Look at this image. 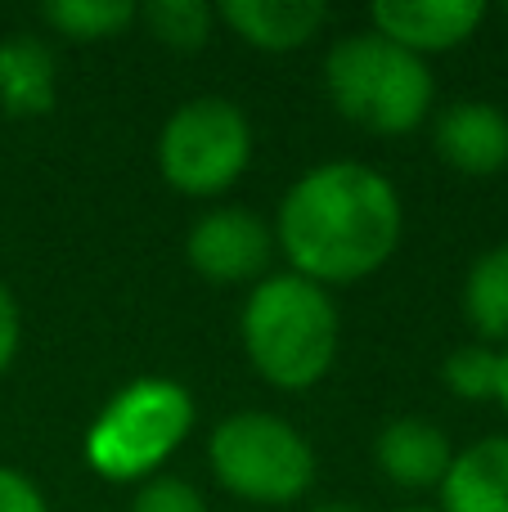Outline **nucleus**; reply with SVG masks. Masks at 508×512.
Wrapping results in <instances>:
<instances>
[{"label":"nucleus","instance_id":"19","mask_svg":"<svg viewBox=\"0 0 508 512\" xmlns=\"http://www.w3.org/2000/svg\"><path fill=\"white\" fill-rule=\"evenodd\" d=\"M0 512H45V499L23 472L0 468Z\"/></svg>","mask_w":508,"mask_h":512},{"label":"nucleus","instance_id":"8","mask_svg":"<svg viewBox=\"0 0 508 512\" xmlns=\"http://www.w3.org/2000/svg\"><path fill=\"white\" fill-rule=\"evenodd\" d=\"M486 5L477 0H383L374 5V32L410 54L455 50L482 27Z\"/></svg>","mask_w":508,"mask_h":512},{"label":"nucleus","instance_id":"14","mask_svg":"<svg viewBox=\"0 0 508 512\" xmlns=\"http://www.w3.org/2000/svg\"><path fill=\"white\" fill-rule=\"evenodd\" d=\"M464 315L482 342H508V243L482 252L464 283Z\"/></svg>","mask_w":508,"mask_h":512},{"label":"nucleus","instance_id":"20","mask_svg":"<svg viewBox=\"0 0 508 512\" xmlns=\"http://www.w3.org/2000/svg\"><path fill=\"white\" fill-rule=\"evenodd\" d=\"M14 351H18V306L9 297V288L0 283V373L9 369Z\"/></svg>","mask_w":508,"mask_h":512},{"label":"nucleus","instance_id":"5","mask_svg":"<svg viewBox=\"0 0 508 512\" xmlns=\"http://www.w3.org/2000/svg\"><path fill=\"white\" fill-rule=\"evenodd\" d=\"M212 472L230 495L252 504H293L315 481V454L302 432L275 414H234L207 441Z\"/></svg>","mask_w":508,"mask_h":512},{"label":"nucleus","instance_id":"1","mask_svg":"<svg viewBox=\"0 0 508 512\" xmlns=\"http://www.w3.org/2000/svg\"><path fill=\"white\" fill-rule=\"evenodd\" d=\"M279 248L311 283H356L401 243V198L365 162H324L288 189Z\"/></svg>","mask_w":508,"mask_h":512},{"label":"nucleus","instance_id":"21","mask_svg":"<svg viewBox=\"0 0 508 512\" xmlns=\"http://www.w3.org/2000/svg\"><path fill=\"white\" fill-rule=\"evenodd\" d=\"M495 400H500L504 414H508V351H504V360H500V391H495Z\"/></svg>","mask_w":508,"mask_h":512},{"label":"nucleus","instance_id":"9","mask_svg":"<svg viewBox=\"0 0 508 512\" xmlns=\"http://www.w3.org/2000/svg\"><path fill=\"white\" fill-rule=\"evenodd\" d=\"M437 153L464 176H495L508 167V117L482 99L446 108L437 122Z\"/></svg>","mask_w":508,"mask_h":512},{"label":"nucleus","instance_id":"17","mask_svg":"<svg viewBox=\"0 0 508 512\" xmlns=\"http://www.w3.org/2000/svg\"><path fill=\"white\" fill-rule=\"evenodd\" d=\"M500 360H504V351H495L486 342L450 351V360H446L450 391L464 400H495V391H500Z\"/></svg>","mask_w":508,"mask_h":512},{"label":"nucleus","instance_id":"2","mask_svg":"<svg viewBox=\"0 0 508 512\" xmlns=\"http://www.w3.org/2000/svg\"><path fill=\"white\" fill-rule=\"evenodd\" d=\"M243 346L266 382L284 391L315 387L338 355V310L320 283L275 274L243 306Z\"/></svg>","mask_w":508,"mask_h":512},{"label":"nucleus","instance_id":"12","mask_svg":"<svg viewBox=\"0 0 508 512\" xmlns=\"http://www.w3.org/2000/svg\"><path fill=\"white\" fill-rule=\"evenodd\" d=\"M446 512H508V436L468 445L441 481Z\"/></svg>","mask_w":508,"mask_h":512},{"label":"nucleus","instance_id":"6","mask_svg":"<svg viewBox=\"0 0 508 512\" xmlns=\"http://www.w3.org/2000/svg\"><path fill=\"white\" fill-rule=\"evenodd\" d=\"M252 158L248 117L230 99H194L176 108L162 126L158 162L171 189L194 198H212L243 176Z\"/></svg>","mask_w":508,"mask_h":512},{"label":"nucleus","instance_id":"18","mask_svg":"<svg viewBox=\"0 0 508 512\" xmlns=\"http://www.w3.org/2000/svg\"><path fill=\"white\" fill-rule=\"evenodd\" d=\"M131 512H207L203 495H198L189 481H176V477H158L135 495V508Z\"/></svg>","mask_w":508,"mask_h":512},{"label":"nucleus","instance_id":"7","mask_svg":"<svg viewBox=\"0 0 508 512\" xmlns=\"http://www.w3.org/2000/svg\"><path fill=\"white\" fill-rule=\"evenodd\" d=\"M189 261L203 279L212 283H248L270 265L275 252V234L243 207H221L207 212L203 221L189 230Z\"/></svg>","mask_w":508,"mask_h":512},{"label":"nucleus","instance_id":"4","mask_svg":"<svg viewBox=\"0 0 508 512\" xmlns=\"http://www.w3.org/2000/svg\"><path fill=\"white\" fill-rule=\"evenodd\" d=\"M194 427V400L171 378H135L86 432V463L108 481H140L176 454Z\"/></svg>","mask_w":508,"mask_h":512},{"label":"nucleus","instance_id":"15","mask_svg":"<svg viewBox=\"0 0 508 512\" xmlns=\"http://www.w3.org/2000/svg\"><path fill=\"white\" fill-rule=\"evenodd\" d=\"M41 18L72 41H104V36L126 32L140 18V9L131 0H54L41 9Z\"/></svg>","mask_w":508,"mask_h":512},{"label":"nucleus","instance_id":"3","mask_svg":"<svg viewBox=\"0 0 508 512\" xmlns=\"http://www.w3.org/2000/svg\"><path fill=\"white\" fill-rule=\"evenodd\" d=\"M324 86L347 122L378 135L414 131L432 108L428 63L378 32L342 36L324 59Z\"/></svg>","mask_w":508,"mask_h":512},{"label":"nucleus","instance_id":"16","mask_svg":"<svg viewBox=\"0 0 508 512\" xmlns=\"http://www.w3.org/2000/svg\"><path fill=\"white\" fill-rule=\"evenodd\" d=\"M140 18L149 23V32L158 36L167 50H198L212 36V9L203 0H153L140 9Z\"/></svg>","mask_w":508,"mask_h":512},{"label":"nucleus","instance_id":"13","mask_svg":"<svg viewBox=\"0 0 508 512\" xmlns=\"http://www.w3.org/2000/svg\"><path fill=\"white\" fill-rule=\"evenodd\" d=\"M0 108L9 117H45L54 108V59L41 41H0Z\"/></svg>","mask_w":508,"mask_h":512},{"label":"nucleus","instance_id":"10","mask_svg":"<svg viewBox=\"0 0 508 512\" xmlns=\"http://www.w3.org/2000/svg\"><path fill=\"white\" fill-rule=\"evenodd\" d=\"M450 441L437 423L428 418H396L378 436V468L387 472V481L405 490H428L441 486L450 472Z\"/></svg>","mask_w":508,"mask_h":512},{"label":"nucleus","instance_id":"22","mask_svg":"<svg viewBox=\"0 0 508 512\" xmlns=\"http://www.w3.org/2000/svg\"><path fill=\"white\" fill-rule=\"evenodd\" d=\"M315 512H356V508H351V504H320Z\"/></svg>","mask_w":508,"mask_h":512},{"label":"nucleus","instance_id":"11","mask_svg":"<svg viewBox=\"0 0 508 512\" xmlns=\"http://www.w3.org/2000/svg\"><path fill=\"white\" fill-rule=\"evenodd\" d=\"M221 18L257 50H297L324 27L329 9L320 0H225Z\"/></svg>","mask_w":508,"mask_h":512}]
</instances>
